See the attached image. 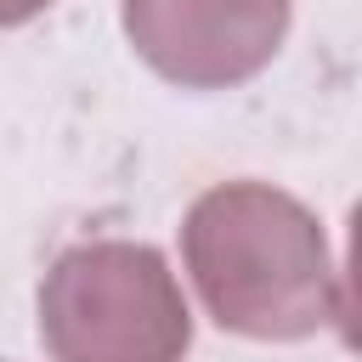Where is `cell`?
I'll use <instances>...</instances> for the list:
<instances>
[{
    "label": "cell",
    "mask_w": 362,
    "mask_h": 362,
    "mask_svg": "<svg viewBox=\"0 0 362 362\" xmlns=\"http://www.w3.org/2000/svg\"><path fill=\"white\" fill-rule=\"evenodd\" d=\"M40 339L51 362H181L192 311L153 243L96 238L51 260L40 283Z\"/></svg>",
    "instance_id": "7a4b0ae2"
},
{
    "label": "cell",
    "mask_w": 362,
    "mask_h": 362,
    "mask_svg": "<svg viewBox=\"0 0 362 362\" xmlns=\"http://www.w3.org/2000/svg\"><path fill=\"white\" fill-rule=\"evenodd\" d=\"M181 255L204 311L243 339H311L345 328V283L322 221L266 181H221L181 221Z\"/></svg>",
    "instance_id": "6da1fadb"
},
{
    "label": "cell",
    "mask_w": 362,
    "mask_h": 362,
    "mask_svg": "<svg viewBox=\"0 0 362 362\" xmlns=\"http://www.w3.org/2000/svg\"><path fill=\"white\" fill-rule=\"evenodd\" d=\"M51 0H0V28H17V23H28V17H40Z\"/></svg>",
    "instance_id": "277c9868"
},
{
    "label": "cell",
    "mask_w": 362,
    "mask_h": 362,
    "mask_svg": "<svg viewBox=\"0 0 362 362\" xmlns=\"http://www.w3.org/2000/svg\"><path fill=\"white\" fill-rule=\"evenodd\" d=\"M124 34L158 79L226 90L277 57L288 0H124Z\"/></svg>",
    "instance_id": "3957f363"
}]
</instances>
